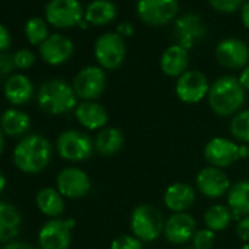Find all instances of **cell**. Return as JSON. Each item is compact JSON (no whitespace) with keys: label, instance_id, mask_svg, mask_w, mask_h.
<instances>
[{"label":"cell","instance_id":"1","mask_svg":"<svg viewBox=\"0 0 249 249\" xmlns=\"http://www.w3.org/2000/svg\"><path fill=\"white\" fill-rule=\"evenodd\" d=\"M53 145L52 142L40 135L31 134L24 137L14 148L12 160L18 170L27 175H37L43 172L52 161Z\"/></svg>","mask_w":249,"mask_h":249},{"label":"cell","instance_id":"2","mask_svg":"<svg viewBox=\"0 0 249 249\" xmlns=\"http://www.w3.org/2000/svg\"><path fill=\"white\" fill-rule=\"evenodd\" d=\"M246 91L239 79L231 75L220 76L213 82L208 92V106L217 116H234L245 104Z\"/></svg>","mask_w":249,"mask_h":249},{"label":"cell","instance_id":"3","mask_svg":"<svg viewBox=\"0 0 249 249\" xmlns=\"http://www.w3.org/2000/svg\"><path fill=\"white\" fill-rule=\"evenodd\" d=\"M38 107L49 114H66L76 108L78 95L73 87L63 79H50L40 85L37 91Z\"/></svg>","mask_w":249,"mask_h":249},{"label":"cell","instance_id":"4","mask_svg":"<svg viewBox=\"0 0 249 249\" xmlns=\"http://www.w3.org/2000/svg\"><path fill=\"white\" fill-rule=\"evenodd\" d=\"M56 151L60 159L71 163H81L92 157L94 140L78 129H66L56 140Z\"/></svg>","mask_w":249,"mask_h":249},{"label":"cell","instance_id":"5","mask_svg":"<svg viewBox=\"0 0 249 249\" xmlns=\"http://www.w3.org/2000/svg\"><path fill=\"white\" fill-rule=\"evenodd\" d=\"M164 217L161 211L150 204L138 205L131 214V231L142 242H153L164 231Z\"/></svg>","mask_w":249,"mask_h":249},{"label":"cell","instance_id":"6","mask_svg":"<svg viewBox=\"0 0 249 249\" xmlns=\"http://www.w3.org/2000/svg\"><path fill=\"white\" fill-rule=\"evenodd\" d=\"M94 56L100 68L104 71L119 69L126 57L124 38L117 33L101 34L94 43Z\"/></svg>","mask_w":249,"mask_h":249},{"label":"cell","instance_id":"7","mask_svg":"<svg viewBox=\"0 0 249 249\" xmlns=\"http://www.w3.org/2000/svg\"><path fill=\"white\" fill-rule=\"evenodd\" d=\"M179 14L178 0H138L137 15L151 27H163L176 19Z\"/></svg>","mask_w":249,"mask_h":249},{"label":"cell","instance_id":"8","mask_svg":"<svg viewBox=\"0 0 249 249\" xmlns=\"http://www.w3.org/2000/svg\"><path fill=\"white\" fill-rule=\"evenodd\" d=\"M73 218H50L38 231L40 249H69L72 240Z\"/></svg>","mask_w":249,"mask_h":249},{"label":"cell","instance_id":"9","mask_svg":"<svg viewBox=\"0 0 249 249\" xmlns=\"http://www.w3.org/2000/svg\"><path fill=\"white\" fill-rule=\"evenodd\" d=\"M84 14L79 0H50L46 6V19L54 28L78 27Z\"/></svg>","mask_w":249,"mask_h":249},{"label":"cell","instance_id":"10","mask_svg":"<svg viewBox=\"0 0 249 249\" xmlns=\"http://www.w3.org/2000/svg\"><path fill=\"white\" fill-rule=\"evenodd\" d=\"M106 72L100 66H87L81 69L72 82L75 94L84 101H95L106 89Z\"/></svg>","mask_w":249,"mask_h":249},{"label":"cell","instance_id":"11","mask_svg":"<svg viewBox=\"0 0 249 249\" xmlns=\"http://www.w3.org/2000/svg\"><path fill=\"white\" fill-rule=\"evenodd\" d=\"M210 87L208 78L201 71H186L178 78L175 92L182 103L196 104L208 97Z\"/></svg>","mask_w":249,"mask_h":249},{"label":"cell","instance_id":"12","mask_svg":"<svg viewBox=\"0 0 249 249\" xmlns=\"http://www.w3.org/2000/svg\"><path fill=\"white\" fill-rule=\"evenodd\" d=\"M56 189L68 199H79L91 191V180L82 169L66 167L56 178Z\"/></svg>","mask_w":249,"mask_h":249},{"label":"cell","instance_id":"13","mask_svg":"<svg viewBox=\"0 0 249 249\" xmlns=\"http://www.w3.org/2000/svg\"><path fill=\"white\" fill-rule=\"evenodd\" d=\"M207 36V27L201 17L195 14H186L175 21V38L176 44L186 50L194 49Z\"/></svg>","mask_w":249,"mask_h":249},{"label":"cell","instance_id":"14","mask_svg":"<svg viewBox=\"0 0 249 249\" xmlns=\"http://www.w3.org/2000/svg\"><path fill=\"white\" fill-rule=\"evenodd\" d=\"M196 189L207 198L218 199L227 195L231 183L229 180V176L224 173L223 169L207 166L201 169L195 178Z\"/></svg>","mask_w":249,"mask_h":249},{"label":"cell","instance_id":"15","mask_svg":"<svg viewBox=\"0 0 249 249\" xmlns=\"http://www.w3.org/2000/svg\"><path fill=\"white\" fill-rule=\"evenodd\" d=\"M204 157L213 167H230L239 160V144L223 137H215L205 144Z\"/></svg>","mask_w":249,"mask_h":249},{"label":"cell","instance_id":"16","mask_svg":"<svg viewBox=\"0 0 249 249\" xmlns=\"http://www.w3.org/2000/svg\"><path fill=\"white\" fill-rule=\"evenodd\" d=\"M215 59L226 69H243L249 62V47L239 38H224L215 47Z\"/></svg>","mask_w":249,"mask_h":249},{"label":"cell","instance_id":"17","mask_svg":"<svg viewBox=\"0 0 249 249\" xmlns=\"http://www.w3.org/2000/svg\"><path fill=\"white\" fill-rule=\"evenodd\" d=\"M196 233V221L189 213H173L164 223L163 234L173 245H186Z\"/></svg>","mask_w":249,"mask_h":249},{"label":"cell","instance_id":"18","mask_svg":"<svg viewBox=\"0 0 249 249\" xmlns=\"http://www.w3.org/2000/svg\"><path fill=\"white\" fill-rule=\"evenodd\" d=\"M40 56L41 59L52 66H59L66 63L72 54H73V43L62 36V34H53L49 36V38L40 46Z\"/></svg>","mask_w":249,"mask_h":249},{"label":"cell","instance_id":"19","mask_svg":"<svg viewBox=\"0 0 249 249\" xmlns=\"http://www.w3.org/2000/svg\"><path fill=\"white\" fill-rule=\"evenodd\" d=\"M79 124L87 131H101L107 126L108 113L97 101H82L75 108Z\"/></svg>","mask_w":249,"mask_h":249},{"label":"cell","instance_id":"20","mask_svg":"<svg viewBox=\"0 0 249 249\" xmlns=\"http://www.w3.org/2000/svg\"><path fill=\"white\" fill-rule=\"evenodd\" d=\"M195 189L183 182L172 183L166 188L163 201L167 210L172 213H186L195 202Z\"/></svg>","mask_w":249,"mask_h":249},{"label":"cell","instance_id":"21","mask_svg":"<svg viewBox=\"0 0 249 249\" xmlns=\"http://www.w3.org/2000/svg\"><path fill=\"white\" fill-rule=\"evenodd\" d=\"M189 54L188 50L179 44L169 46L160 57V69L166 76L179 78L188 71Z\"/></svg>","mask_w":249,"mask_h":249},{"label":"cell","instance_id":"22","mask_svg":"<svg viewBox=\"0 0 249 249\" xmlns=\"http://www.w3.org/2000/svg\"><path fill=\"white\" fill-rule=\"evenodd\" d=\"M5 98L12 106H24L34 95V85L31 79L22 73L11 75L3 85Z\"/></svg>","mask_w":249,"mask_h":249},{"label":"cell","instance_id":"23","mask_svg":"<svg viewBox=\"0 0 249 249\" xmlns=\"http://www.w3.org/2000/svg\"><path fill=\"white\" fill-rule=\"evenodd\" d=\"M22 229L19 210L5 201H0V243H9L17 239Z\"/></svg>","mask_w":249,"mask_h":249},{"label":"cell","instance_id":"24","mask_svg":"<svg viewBox=\"0 0 249 249\" xmlns=\"http://www.w3.org/2000/svg\"><path fill=\"white\" fill-rule=\"evenodd\" d=\"M31 126V117L28 113L19 110V108H8L0 116V128L3 134L11 138L22 137L28 132Z\"/></svg>","mask_w":249,"mask_h":249},{"label":"cell","instance_id":"25","mask_svg":"<svg viewBox=\"0 0 249 249\" xmlns=\"http://www.w3.org/2000/svg\"><path fill=\"white\" fill-rule=\"evenodd\" d=\"M36 204L40 213L50 218H60L66 207L65 196L56 188H52V186L43 188L37 192Z\"/></svg>","mask_w":249,"mask_h":249},{"label":"cell","instance_id":"26","mask_svg":"<svg viewBox=\"0 0 249 249\" xmlns=\"http://www.w3.org/2000/svg\"><path fill=\"white\" fill-rule=\"evenodd\" d=\"M227 207L230 208L233 218L240 220L249 217V180H237L227 192Z\"/></svg>","mask_w":249,"mask_h":249},{"label":"cell","instance_id":"27","mask_svg":"<svg viewBox=\"0 0 249 249\" xmlns=\"http://www.w3.org/2000/svg\"><path fill=\"white\" fill-rule=\"evenodd\" d=\"M117 18V8L110 0H92L85 8L84 19L94 27H103Z\"/></svg>","mask_w":249,"mask_h":249},{"label":"cell","instance_id":"28","mask_svg":"<svg viewBox=\"0 0 249 249\" xmlns=\"http://www.w3.org/2000/svg\"><path fill=\"white\" fill-rule=\"evenodd\" d=\"M123 144H124V137L122 131L113 126H106L104 129L98 131L94 140L95 151L103 157H111L117 154L122 150Z\"/></svg>","mask_w":249,"mask_h":249},{"label":"cell","instance_id":"29","mask_svg":"<svg viewBox=\"0 0 249 249\" xmlns=\"http://www.w3.org/2000/svg\"><path fill=\"white\" fill-rule=\"evenodd\" d=\"M233 220V214L230 208L224 204H214L207 208L204 213V224L207 229L215 231H221L229 227Z\"/></svg>","mask_w":249,"mask_h":249},{"label":"cell","instance_id":"30","mask_svg":"<svg viewBox=\"0 0 249 249\" xmlns=\"http://www.w3.org/2000/svg\"><path fill=\"white\" fill-rule=\"evenodd\" d=\"M230 134L234 140L249 144V108L240 110L231 117Z\"/></svg>","mask_w":249,"mask_h":249},{"label":"cell","instance_id":"31","mask_svg":"<svg viewBox=\"0 0 249 249\" xmlns=\"http://www.w3.org/2000/svg\"><path fill=\"white\" fill-rule=\"evenodd\" d=\"M25 37L34 46H41L49 38V28L44 19L34 17L25 24Z\"/></svg>","mask_w":249,"mask_h":249},{"label":"cell","instance_id":"32","mask_svg":"<svg viewBox=\"0 0 249 249\" xmlns=\"http://www.w3.org/2000/svg\"><path fill=\"white\" fill-rule=\"evenodd\" d=\"M144 242L134 234H120L111 240L110 249H144Z\"/></svg>","mask_w":249,"mask_h":249},{"label":"cell","instance_id":"33","mask_svg":"<svg viewBox=\"0 0 249 249\" xmlns=\"http://www.w3.org/2000/svg\"><path fill=\"white\" fill-rule=\"evenodd\" d=\"M215 242V233L210 229H201L196 230V233L192 237V248L195 249H211Z\"/></svg>","mask_w":249,"mask_h":249},{"label":"cell","instance_id":"34","mask_svg":"<svg viewBox=\"0 0 249 249\" xmlns=\"http://www.w3.org/2000/svg\"><path fill=\"white\" fill-rule=\"evenodd\" d=\"M208 3L220 14H233L243 6L245 0H208Z\"/></svg>","mask_w":249,"mask_h":249},{"label":"cell","instance_id":"35","mask_svg":"<svg viewBox=\"0 0 249 249\" xmlns=\"http://www.w3.org/2000/svg\"><path fill=\"white\" fill-rule=\"evenodd\" d=\"M36 63V54L31 50L22 49L14 53V65L17 69H30Z\"/></svg>","mask_w":249,"mask_h":249},{"label":"cell","instance_id":"36","mask_svg":"<svg viewBox=\"0 0 249 249\" xmlns=\"http://www.w3.org/2000/svg\"><path fill=\"white\" fill-rule=\"evenodd\" d=\"M14 69H15L14 56L8 54L5 52H0V78L11 76Z\"/></svg>","mask_w":249,"mask_h":249},{"label":"cell","instance_id":"37","mask_svg":"<svg viewBox=\"0 0 249 249\" xmlns=\"http://www.w3.org/2000/svg\"><path fill=\"white\" fill-rule=\"evenodd\" d=\"M234 231L240 240H243L245 243H249V217H243V218L237 220Z\"/></svg>","mask_w":249,"mask_h":249},{"label":"cell","instance_id":"38","mask_svg":"<svg viewBox=\"0 0 249 249\" xmlns=\"http://www.w3.org/2000/svg\"><path fill=\"white\" fill-rule=\"evenodd\" d=\"M11 43H12L11 33L8 31L5 25L0 24V52H5L6 49H9Z\"/></svg>","mask_w":249,"mask_h":249},{"label":"cell","instance_id":"39","mask_svg":"<svg viewBox=\"0 0 249 249\" xmlns=\"http://www.w3.org/2000/svg\"><path fill=\"white\" fill-rule=\"evenodd\" d=\"M116 33L120 36V37H131L134 34V27L129 24V22H120L116 28Z\"/></svg>","mask_w":249,"mask_h":249},{"label":"cell","instance_id":"40","mask_svg":"<svg viewBox=\"0 0 249 249\" xmlns=\"http://www.w3.org/2000/svg\"><path fill=\"white\" fill-rule=\"evenodd\" d=\"M240 19H242L243 27L249 30V0H246L243 6L240 8Z\"/></svg>","mask_w":249,"mask_h":249},{"label":"cell","instance_id":"41","mask_svg":"<svg viewBox=\"0 0 249 249\" xmlns=\"http://www.w3.org/2000/svg\"><path fill=\"white\" fill-rule=\"evenodd\" d=\"M237 79H239L240 85L243 87V89L245 91H249V65L242 69V72H240V75H239Z\"/></svg>","mask_w":249,"mask_h":249},{"label":"cell","instance_id":"42","mask_svg":"<svg viewBox=\"0 0 249 249\" xmlns=\"http://www.w3.org/2000/svg\"><path fill=\"white\" fill-rule=\"evenodd\" d=\"M2 249H36L34 246H31L30 243H25V242H18V240H14V242H9L6 243Z\"/></svg>","mask_w":249,"mask_h":249},{"label":"cell","instance_id":"43","mask_svg":"<svg viewBox=\"0 0 249 249\" xmlns=\"http://www.w3.org/2000/svg\"><path fill=\"white\" fill-rule=\"evenodd\" d=\"M249 157V147L248 144L239 145V159H248Z\"/></svg>","mask_w":249,"mask_h":249},{"label":"cell","instance_id":"44","mask_svg":"<svg viewBox=\"0 0 249 249\" xmlns=\"http://www.w3.org/2000/svg\"><path fill=\"white\" fill-rule=\"evenodd\" d=\"M5 134L2 131V128H0V156L3 154V150H5Z\"/></svg>","mask_w":249,"mask_h":249},{"label":"cell","instance_id":"45","mask_svg":"<svg viewBox=\"0 0 249 249\" xmlns=\"http://www.w3.org/2000/svg\"><path fill=\"white\" fill-rule=\"evenodd\" d=\"M6 188V178H5V175L0 172V194L3 192V189Z\"/></svg>","mask_w":249,"mask_h":249},{"label":"cell","instance_id":"46","mask_svg":"<svg viewBox=\"0 0 249 249\" xmlns=\"http://www.w3.org/2000/svg\"><path fill=\"white\" fill-rule=\"evenodd\" d=\"M240 249H249V243H243V246Z\"/></svg>","mask_w":249,"mask_h":249},{"label":"cell","instance_id":"47","mask_svg":"<svg viewBox=\"0 0 249 249\" xmlns=\"http://www.w3.org/2000/svg\"><path fill=\"white\" fill-rule=\"evenodd\" d=\"M182 249H195V248H182Z\"/></svg>","mask_w":249,"mask_h":249}]
</instances>
